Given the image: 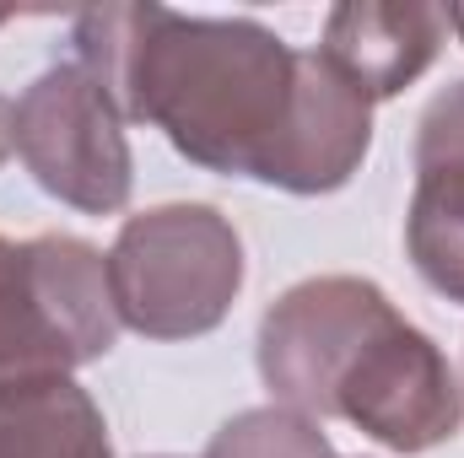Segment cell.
Here are the masks:
<instances>
[{
	"instance_id": "obj_1",
	"label": "cell",
	"mask_w": 464,
	"mask_h": 458,
	"mask_svg": "<svg viewBox=\"0 0 464 458\" xmlns=\"http://www.w3.org/2000/svg\"><path fill=\"white\" fill-rule=\"evenodd\" d=\"M71 43L124 124L162 129L206 173L330 195L372 146V103L319 49H292L254 16L87 5Z\"/></svg>"
},
{
	"instance_id": "obj_10",
	"label": "cell",
	"mask_w": 464,
	"mask_h": 458,
	"mask_svg": "<svg viewBox=\"0 0 464 458\" xmlns=\"http://www.w3.org/2000/svg\"><path fill=\"white\" fill-rule=\"evenodd\" d=\"M200 458H335V448L314 415L286 410V405H259V410L232 415Z\"/></svg>"
},
{
	"instance_id": "obj_5",
	"label": "cell",
	"mask_w": 464,
	"mask_h": 458,
	"mask_svg": "<svg viewBox=\"0 0 464 458\" xmlns=\"http://www.w3.org/2000/svg\"><path fill=\"white\" fill-rule=\"evenodd\" d=\"M330 421H351L389 453H427L464 426V388L443 345L394 308L356 345L335 383Z\"/></svg>"
},
{
	"instance_id": "obj_9",
	"label": "cell",
	"mask_w": 464,
	"mask_h": 458,
	"mask_svg": "<svg viewBox=\"0 0 464 458\" xmlns=\"http://www.w3.org/2000/svg\"><path fill=\"white\" fill-rule=\"evenodd\" d=\"M0 458H114V443L76 377H44L0 388Z\"/></svg>"
},
{
	"instance_id": "obj_4",
	"label": "cell",
	"mask_w": 464,
	"mask_h": 458,
	"mask_svg": "<svg viewBox=\"0 0 464 458\" xmlns=\"http://www.w3.org/2000/svg\"><path fill=\"white\" fill-rule=\"evenodd\" d=\"M11 146L49 200L87 216H114L130 205L135 162L124 114L76 54L49 65L11 103Z\"/></svg>"
},
{
	"instance_id": "obj_8",
	"label": "cell",
	"mask_w": 464,
	"mask_h": 458,
	"mask_svg": "<svg viewBox=\"0 0 464 458\" xmlns=\"http://www.w3.org/2000/svg\"><path fill=\"white\" fill-rule=\"evenodd\" d=\"M449 11L443 5H383V0H346L324 16L319 54L346 76L367 103L400 98L443 49Z\"/></svg>"
},
{
	"instance_id": "obj_11",
	"label": "cell",
	"mask_w": 464,
	"mask_h": 458,
	"mask_svg": "<svg viewBox=\"0 0 464 458\" xmlns=\"http://www.w3.org/2000/svg\"><path fill=\"white\" fill-rule=\"evenodd\" d=\"M16 146H11V103L0 98V167H5V157H11Z\"/></svg>"
},
{
	"instance_id": "obj_13",
	"label": "cell",
	"mask_w": 464,
	"mask_h": 458,
	"mask_svg": "<svg viewBox=\"0 0 464 458\" xmlns=\"http://www.w3.org/2000/svg\"><path fill=\"white\" fill-rule=\"evenodd\" d=\"M5 22H11V11H0V27H5Z\"/></svg>"
},
{
	"instance_id": "obj_7",
	"label": "cell",
	"mask_w": 464,
	"mask_h": 458,
	"mask_svg": "<svg viewBox=\"0 0 464 458\" xmlns=\"http://www.w3.org/2000/svg\"><path fill=\"white\" fill-rule=\"evenodd\" d=\"M405 248L438 297L464 302V81L438 92L416 124V189L405 211Z\"/></svg>"
},
{
	"instance_id": "obj_12",
	"label": "cell",
	"mask_w": 464,
	"mask_h": 458,
	"mask_svg": "<svg viewBox=\"0 0 464 458\" xmlns=\"http://www.w3.org/2000/svg\"><path fill=\"white\" fill-rule=\"evenodd\" d=\"M443 11H449V27L459 33V43H464V5H443Z\"/></svg>"
},
{
	"instance_id": "obj_6",
	"label": "cell",
	"mask_w": 464,
	"mask_h": 458,
	"mask_svg": "<svg viewBox=\"0 0 464 458\" xmlns=\"http://www.w3.org/2000/svg\"><path fill=\"white\" fill-rule=\"evenodd\" d=\"M389 313V291L362 275H314L281 291L259 319V377L276 405L330 421L341 372Z\"/></svg>"
},
{
	"instance_id": "obj_2",
	"label": "cell",
	"mask_w": 464,
	"mask_h": 458,
	"mask_svg": "<svg viewBox=\"0 0 464 458\" xmlns=\"http://www.w3.org/2000/svg\"><path fill=\"white\" fill-rule=\"evenodd\" d=\"M109 291L119 324L146 340L211 335L243 291V237L217 205H151L119 227Z\"/></svg>"
},
{
	"instance_id": "obj_3",
	"label": "cell",
	"mask_w": 464,
	"mask_h": 458,
	"mask_svg": "<svg viewBox=\"0 0 464 458\" xmlns=\"http://www.w3.org/2000/svg\"><path fill=\"white\" fill-rule=\"evenodd\" d=\"M109 259L65 232L0 237V388L71 377L119 340Z\"/></svg>"
},
{
	"instance_id": "obj_14",
	"label": "cell",
	"mask_w": 464,
	"mask_h": 458,
	"mask_svg": "<svg viewBox=\"0 0 464 458\" xmlns=\"http://www.w3.org/2000/svg\"><path fill=\"white\" fill-rule=\"evenodd\" d=\"M151 458H173V453H151Z\"/></svg>"
}]
</instances>
